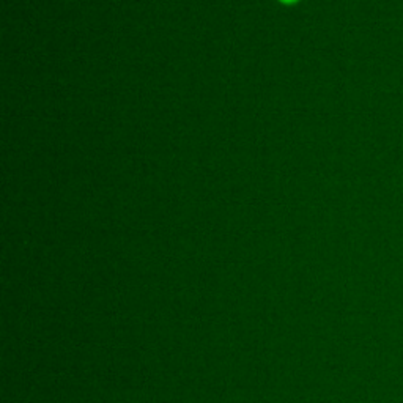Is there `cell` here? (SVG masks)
<instances>
[{
	"mask_svg": "<svg viewBox=\"0 0 403 403\" xmlns=\"http://www.w3.org/2000/svg\"><path fill=\"white\" fill-rule=\"evenodd\" d=\"M282 2H286V4H293L295 0H282Z\"/></svg>",
	"mask_w": 403,
	"mask_h": 403,
	"instance_id": "1",
	"label": "cell"
}]
</instances>
